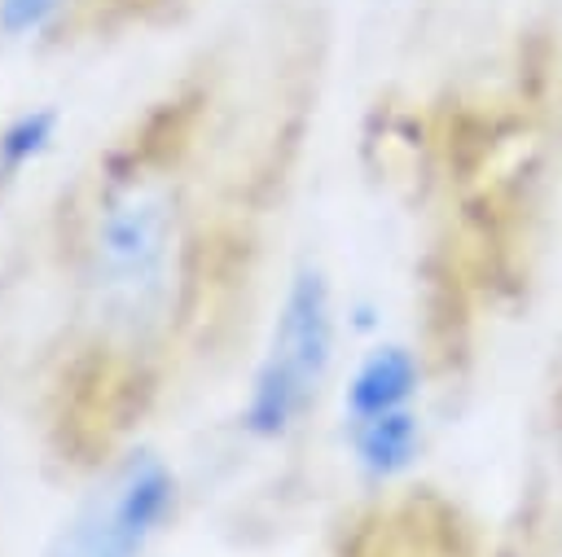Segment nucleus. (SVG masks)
<instances>
[{
    "instance_id": "1",
    "label": "nucleus",
    "mask_w": 562,
    "mask_h": 557,
    "mask_svg": "<svg viewBox=\"0 0 562 557\" xmlns=\"http://www.w3.org/2000/svg\"><path fill=\"white\" fill-rule=\"evenodd\" d=\"M180 202L162 175H123L105 189L88 237V311L119 346L149 342L171 316Z\"/></svg>"
},
{
    "instance_id": "2",
    "label": "nucleus",
    "mask_w": 562,
    "mask_h": 557,
    "mask_svg": "<svg viewBox=\"0 0 562 557\" xmlns=\"http://www.w3.org/2000/svg\"><path fill=\"white\" fill-rule=\"evenodd\" d=\"M338 351V307L334 285L321 263H299L277 303L268 346L250 373L241 430L259 443H277L303 425L316 408Z\"/></svg>"
},
{
    "instance_id": "3",
    "label": "nucleus",
    "mask_w": 562,
    "mask_h": 557,
    "mask_svg": "<svg viewBox=\"0 0 562 557\" xmlns=\"http://www.w3.org/2000/svg\"><path fill=\"white\" fill-rule=\"evenodd\" d=\"M176 513V474L154 452H132L57 531L48 557H145Z\"/></svg>"
},
{
    "instance_id": "4",
    "label": "nucleus",
    "mask_w": 562,
    "mask_h": 557,
    "mask_svg": "<svg viewBox=\"0 0 562 557\" xmlns=\"http://www.w3.org/2000/svg\"><path fill=\"white\" fill-rule=\"evenodd\" d=\"M417 395H422V355L408 342H378L356 360L342 386V425L395 408H413Z\"/></svg>"
},
{
    "instance_id": "5",
    "label": "nucleus",
    "mask_w": 562,
    "mask_h": 557,
    "mask_svg": "<svg viewBox=\"0 0 562 557\" xmlns=\"http://www.w3.org/2000/svg\"><path fill=\"white\" fill-rule=\"evenodd\" d=\"M342 434H347V452H351L356 469L369 482L404 478L422 461V447H426V421H422L417 403L369 417V421H351V425H342Z\"/></svg>"
},
{
    "instance_id": "6",
    "label": "nucleus",
    "mask_w": 562,
    "mask_h": 557,
    "mask_svg": "<svg viewBox=\"0 0 562 557\" xmlns=\"http://www.w3.org/2000/svg\"><path fill=\"white\" fill-rule=\"evenodd\" d=\"M57 123H61V114L53 105H35V110L13 114L0 127V175H18L40 154H48V145L57 136Z\"/></svg>"
},
{
    "instance_id": "7",
    "label": "nucleus",
    "mask_w": 562,
    "mask_h": 557,
    "mask_svg": "<svg viewBox=\"0 0 562 557\" xmlns=\"http://www.w3.org/2000/svg\"><path fill=\"white\" fill-rule=\"evenodd\" d=\"M66 9H70V0H0V35L4 39H35Z\"/></svg>"
},
{
    "instance_id": "8",
    "label": "nucleus",
    "mask_w": 562,
    "mask_h": 557,
    "mask_svg": "<svg viewBox=\"0 0 562 557\" xmlns=\"http://www.w3.org/2000/svg\"><path fill=\"white\" fill-rule=\"evenodd\" d=\"M553 482H558V504H562V425H558V439H553Z\"/></svg>"
}]
</instances>
